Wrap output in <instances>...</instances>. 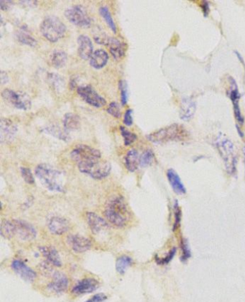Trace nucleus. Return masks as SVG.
I'll return each instance as SVG.
<instances>
[{"label": "nucleus", "instance_id": "f257e3e1", "mask_svg": "<svg viewBox=\"0 0 245 302\" xmlns=\"http://www.w3.org/2000/svg\"><path fill=\"white\" fill-rule=\"evenodd\" d=\"M35 175L43 186L51 192L64 193V175L61 171L48 164H40L35 170Z\"/></svg>", "mask_w": 245, "mask_h": 302}, {"label": "nucleus", "instance_id": "f03ea898", "mask_svg": "<svg viewBox=\"0 0 245 302\" xmlns=\"http://www.w3.org/2000/svg\"><path fill=\"white\" fill-rule=\"evenodd\" d=\"M104 214L110 223L118 228L125 226L130 217L125 201L122 196L110 198L106 204Z\"/></svg>", "mask_w": 245, "mask_h": 302}, {"label": "nucleus", "instance_id": "7ed1b4c3", "mask_svg": "<svg viewBox=\"0 0 245 302\" xmlns=\"http://www.w3.org/2000/svg\"><path fill=\"white\" fill-rule=\"evenodd\" d=\"M187 137L188 132L186 129L178 124L162 128L147 136L148 140L154 144H164L174 141H182L185 140Z\"/></svg>", "mask_w": 245, "mask_h": 302}, {"label": "nucleus", "instance_id": "20e7f679", "mask_svg": "<svg viewBox=\"0 0 245 302\" xmlns=\"http://www.w3.org/2000/svg\"><path fill=\"white\" fill-rule=\"evenodd\" d=\"M66 26L60 18L54 15H49L43 19L40 30L49 42L56 43L65 36Z\"/></svg>", "mask_w": 245, "mask_h": 302}, {"label": "nucleus", "instance_id": "39448f33", "mask_svg": "<svg viewBox=\"0 0 245 302\" xmlns=\"http://www.w3.org/2000/svg\"><path fill=\"white\" fill-rule=\"evenodd\" d=\"M216 145L221 157L223 159L227 172L230 175H235L237 172L238 159L233 143L227 137L219 136L216 142Z\"/></svg>", "mask_w": 245, "mask_h": 302}, {"label": "nucleus", "instance_id": "423d86ee", "mask_svg": "<svg viewBox=\"0 0 245 302\" xmlns=\"http://www.w3.org/2000/svg\"><path fill=\"white\" fill-rule=\"evenodd\" d=\"M80 172L90 176L94 180H103L111 173L112 166L107 161L99 160L78 164Z\"/></svg>", "mask_w": 245, "mask_h": 302}, {"label": "nucleus", "instance_id": "0eeeda50", "mask_svg": "<svg viewBox=\"0 0 245 302\" xmlns=\"http://www.w3.org/2000/svg\"><path fill=\"white\" fill-rule=\"evenodd\" d=\"M70 157L78 164L102 159V153L97 149L88 145H79L72 150Z\"/></svg>", "mask_w": 245, "mask_h": 302}, {"label": "nucleus", "instance_id": "6e6552de", "mask_svg": "<svg viewBox=\"0 0 245 302\" xmlns=\"http://www.w3.org/2000/svg\"><path fill=\"white\" fill-rule=\"evenodd\" d=\"M65 17L73 25L81 28L89 27L91 18L88 14L86 8L81 5H73L65 11Z\"/></svg>", "mask_w": 245, "mask_h": 302}, {"label": "nucleus", "instance_id": "1a4fd4ad", "mask_svg": "<svg viewBox=\"0 0 245 302\" xmlns=\"http://www.w3.org/2000/svg\"><path fill=\"white\" fill-rule=\"evenodd\" d=\"M1 97L9 104L17 109L26 110L31 108V100L28 95L14 92L12 89H5L1 92Z\"/></svg>", "mask_w": 245, "mask_h": 302}, {"label": "nucleus", "instance_id": "9d476101", "mask_svg": "<svg viewBox=\"0 0 245 302\" xmlns=\"http://www.w3.org/2000/svg\"><path fill=\"white\" fill-rule=\"evenodd\" d=\"M77 93L79 97L91 106L102 108L107 104L106 99L99 95L90 85L79 86Z\"/></svg>", "mask_w": 245, "mask_h": 302}, {"label": "nucleus", "instance_id": "9b49d317", "mask_svg": "<svg viewBox=\"0 0 245 302\" xmlns=\"http://www.w3.org/2000/svg\"><path fill=\"white\" fill-rule=\"evenodd\" d=\"M67 243L70 249L77 253H84L92 246L90 240L80 235H70L67 237Z\"/></svg>", "mask_w": 245, "mask_h": 302}, {"label": "nucleus", "instance_id": "f8f14e48", "mask_svg": "<svg viewBox=\"0 0 245 302\" xmlns=\"http://www.w3.org/2000/svg\"><path fill=\"white\" fill-rule=\"evenodd\" d=\"M16 236L22 241H32L36 238L37 232L34 227L24 220H14Z\"/></svg>", "mask_w": 245, "mask_h": 302}, {"label": "nucleus", "instance_id": "ddd939ff", "mask_svg": "<svg viewBox=\"0 0 245 302\" xmlns=\"http://www.w3.org/2000/svg\"><path fill=\"white\" fill-rule=\"evenodd\" d=\"M17 132V127L12 120L1 118L0 121V141L1 143H7L13 140Z\"/></svg>", "mask_w": 245, "mask_h": 302}, {"label": "nucleus", "instance_id": "4468645a", "mask_svg": "<svg viewBox=\"0 0 245 302\" xmlns=\"http://www.w3.org/2000/svg\"><path fill=\"white\" fill-rule=\"evenodd\" d=\"M230 90L229 93V97L231 99L232 104H233L234 112H235V118H236L237 121H238V124L240 125H243L244 124V117L242 115L241 110L240 108V103H239V100L240 98V92H239V89L238 85L236 84V81L235 79L231 78H230Z\"/></svg>", "mask_w": 245, "mask_h": 302}, {"label": "nucleus", "instance_id": "2eb2a0df", "mask_svg": "<svg viewBox=\"0 0 245 302\" xmlns=\"http://www.w3.org/2000/svg\"><path fill=\"white\" fill-rule=\"evenodd\" d=\"M105 46L110 49V53L116 60H122L127 50V45L126 43H122L113 37H109Z\"/></svg>", "mask_w": 245, "mask_h": 302}, {"label": "nucleus", "instance_id": "dca6fc26", "mask_svg": "<svg viewBox=\"0 0 245 302\" xmlns=\"http://www.w3.org/2000/svg\"><path fill=\"white\" fill-rule=\"evenodd\" d=\"M99 281L93 278L82 279L73 287L72 292L76 295H86L95 292L99 287Z\"/></svg>", "mask_w": 245, "mask_h": 302}, {"label": "nucleus", "instance_id": "f3484780", "mask_svg": "<svg viewBox=\"0 0 245 302\" xmlns=\"http://www.w3.org/2000/svg\"><path fill=\"white\" fill-rule=\"evenodd\" d=\"M12 270L24 280L32 282L35 280L37 274L31 268L27 266L23 261L20 260H14L11 264Z\"/></svg>", "mask_w": 245, "mask_h": 302}, {"label": "nucleus", "instance_id": "a211bd4d", "mask_svg": "<svg viewBox=\"0 0 245 302\" xmlns=\"http://www.w3.org/2000/svg\"><path fill=\"white\" fill-rule=\"evenodd\" d=\"M78 53L79 57L83 60H89L92 56L93 47L92 41L89 36L81 35L78 36Z\"/></svg>", "mask_w": 245, "mask_h": 302}, {"label": "nucleus", "instance_id": "6ab92c4d", "mask_svg": "<svg viewBox=\"0 0 245 302\" xmlns=\"http://www.w3.org/2000/svg\"><path fill=\"white\" fill-rule=\"evenodd\" d=\"M48 227L50 232L56 236H61L69 229V223L66 219L60 216H54L50 219Z\"/></svg>", "mask_w": 245, "mask_h": 302}, {"label": "nucleus", "instance_id": "aec40b11", "mask_svg": "<svg viewBox=\"0 0 245 302\" xmlns=\"http://www.w3.org/2000/svg\"><path fill=\"white\" fill-rule=\"evenodd\" d=\"M86 218H87L88 224L93 234H98L101 231L109 228L108 223L95 212H88Z\"/></svg>", "mask_w": 245, "mask_h": 302}, {"label": "nucleus", "instance_id": "412c9836", "mask_svg": "<svg viewBox=\"0 0 245 302\" xmlns=\"http://www.w3.org/2000/svg\"><path fill=\"white\" fill-rule=\"evenodd\" d=\"M54 279L48 285V289L56 294L65 292L68 287V279L63 273L56 272L53 276Z\"/></svg>", "mask_w": 245, "mask_h": 302}, {"label": "nucleus", "instance_id": "4be33fe9", "mask_svg": "<svg viewBox=\"0 0 245 302\" xmlns=\"http://www.w3.org/2000/svg\"><path fill=\"white\" fill-rule=\"evenodd\" d=\"M167 177L171 188L176 194L182 196V195H185L186 193V190H185L180 177L174 169H168Z\"/></svg>", "mask_w": 245, "mask_h": 302}, {"label": "nucleus", "instance_id": "5701e85b", "mask_svg": "<svg viewBox=\"0 0 245 302\" xmlns=\"http://www.w3.org/2000/svg\"><path fill=\"white\" fill-rule=\"evenodd\" d=\"M40 250L44 258L51 264L54 265L56 267H61L62 266L60 255L55 248L52 247V246H42L40 248Z\"/></svg>", "mask_w": 245, "mask_h": 302}, {"label": "nucleus", "instance_id": "b1692460", "mask_svg": "<svg viewBox=\"0 0 245 302\" xmlns=\"http://www.w3.org/2000/svg\"><path fill=\"white\" fill-rule=\"evenodd\" d=\"M196 105L190 99H184L181 105L180 116L184 121H188L193 118L196 111Z\"/></svg>", "mask_w": 245, "mask_h": 302}, {"label": "nucleus", "instance_id": "393cba45", "mask_svg": "<svg viewBox=\"0 0 245 302\" xmlns=\"http://www.w3.org/2000/svg\"><path fill=\"white\" fill-rule=\"evenodd\" d=\"M109 54L103 49H99L94 52L90 58V65L95 69H101L107 65L109 60Z\"/></svg>", "mask_w": 245, "mask_h": 302}, {"label": "nucleus", "instance_id": "a878e982", "mask_svg": "<svg viewBox=\"0 0 245 302\" xmlns=\"http://www.w3.org/2000/svg\"><path fill=\"white\" fill-rule=\"evenodd\" d=\"M124 164H125L126 169L129 172H135L140 165V156H139L138 151L134 149H132L128 151L124 157Z\"/></svg>", "mask_w": 245, "mask_h": 302}, {"label": "nucleus", "instance_id": "bb28decb", "mask_svg": "<svg viewBox=\"0 0 245 302\" xmlns=\"http://www.w3.org/2000/svg\"><path fill=\"white\" fill-rule=\"evenodd\" d=\"M81 127V121L78 115L73 113H67L64 116L63 129L66 132L78 130Z\"/></svg>", "mask_w": 245, "mask_h": 302}, {"label": "nucleus", "instance_id": "cd10ccee", "mask_svg": "<svg viewBox=\"0 0 245 302\" xmlns=\"http://www.w3.org/2000/svg\"><path fill=\"white\" fill-rule=\"evenodd\" d=\"M68 60V55L65 52L61 50H56L52 52L51 56V63L54 68L59 69L63 68Z\"/></svg>", "mask_w": 245, "mask_h": 302}, {"label": "nucleus", "instance_id": "c85d7f7f", "mask_svg": "<svg viewBox=\"0 0 245 302\" xmlns=\"http://www.w3.org/2000/svg\"><path fill=\"white\" fill-rule=\"evenodd\" d=\"M0 233L4 239L8 240L16 236V228L13 220H2L0 225Z\"/></svg>", "mask_w": 245, "mask_h": 302}, {"label": "nucleus", "instance_id": "c756f323", "mask_svg": "<svg viewBox=\"0 0 245 302\" xmlns=\"http://www.w3.org/2000/svg\"><path fill=\"white\" fill-rule=\"evenodd\" d=\"M42 132L50 134V135L53 136V137H56L59 140L65 141V142H68V140H70L69 137H68L69 134L68 132H65L64 129H61L58 126L52 125L45 127Z\"/></svg>", "mask_w": 245, "mask_h": 302}, {"label": "nucleus", "instance_id": "7c9ffc66", "mask_svg": "<svg viewBox=\"0 0 245 302\" xmlns=\"http://www.w3.org/2000/svg\"><path fill=\"white\" fill-rule=\"evenodd\" d=\"M16 38L19 43L22 45L30 46V47H35L38 44V41L31 36L29 33L25 31V29L22 28L20 31L16 33Z\"/></svg>", "mask_w": 245, "mask_h": 302}, {"label": "nucleus", "instance_id": "2f4dec72", "mask_svg": "<svg viewBox=\"0 0 245 302\" xmlns=\"http://www.w3.org/2000/svg\"><path fill=\"white\" fill-rule=\"evenodd\" d=\"M47 80L51 87L56 92H60L63 90L65 86V81L61 76L54 73H49L47 76Z\"/></svg>", "mask_w": 245, "mask_h": 302}, {"label": "nucleus", "instance_id": "473e14b6", "mask_svg": "<svg viewBox=\"0 0 245 302\" xmlns=\"http://www.w3.org/2000/svg\"><path fill=\"white\" fill-rule=\"evenodd\" d=\"M99 14L102 16V18L104 19L107 25H108L109 28L111 29L112 32H113L115 34H116L117 31V26L116 24H115V21H114L113 17H112L111 12H110V9L106 6H103V7H101L99 8Z\"/></svg>", "mask_w": 245, "mask_h": 302}, {"label": "nucleus", "instance_id": "72a5a7b5", "mask_svg": "<svg viewBox=\"0 0 245 302\" xmlns=\"http://www.w3.org/2000/svg\"><path fill=\"white\" fill-rule=\"evenodd\" d=\"M133 263V260L128 255H122L116 261V270L120 274H124L129 266Z\"/></svg>", "mask_w": 245, "mask_h": 302}, {"label": "nucleus", "instance_id": "f704fd0d", "mask_svg": "<svg viewBox=\"0 0 245 302\" xmlns=\"http://www.w3.org/2000/svg\"><path fill=\"white\" fill-rule=\"evenodd\" d=\"M155 155L151 150H147L140 155V165L142 167H146L151 165L154 161Z\"/></svg>", "mask_w": 245, "mask_h": 302}, {"label": "nucleus", "instance_id": "c9c22d12", "mask_svg": "<svg viewBox=\"0 0 245 302\" xmlns=\"http://www.w3.org/2000/svg\"><path fill=\"white\" fill-rule=\"evenodd\" d=\"M120 129L122 136L123 139H124V143L125 146H129V145L133 144L135 140H137V135L135 134L132 133V132H129L125 127H120Z\"/></svg>", "mask_w": 245, "mask_h": 302}, {"label": "nucleus", "instance_id": "e433bc0d", "mask_svg": "<svg viewBox=\"0 0 245 302\" xmlns=\"http://www.w3.org/2000/svg\"><path fill=\"white\" fill-rule=\"evenodd\" d=\"M120 101L122 105H125L128 101V86L124 80H120L119 82Z\"/></svg>", "mask_w": 245, "mask_h": 302}, {"label": "nucleus", "instance_id": "4c0bfd02", "mask_svg": "<svg viewBox=\"0 0 245 302\" xmlns=\"http://www.w3.org/2000/svg\"><path fill=\"white\" fill-rule=\"evenodd\" d=\"M107 111L109 114L112 115V116L117 118V119H120L121 117V109H120V106L118 102H111L109 105L108 108H107Z\"/></svg>", "mask_w": 245, "mask_h": 302}, {"label": "nucleus", "instance_id": "58836bf2", "mask_svg": "<svg viewBox=\"0 0 245 302\" xmlns=\"http://www.w3.org/2000/svg\"><path fill=\"white\" fill-rule=\"evenodd\" d=\"M20 172H21L22 178L25 180V183L29 185H33L35 183L34 176L33 175L31 169L27 168V167H21Z\"/></svg>", "mask_w": 245, "mask_h": 302}, {"label": "nucleus", "instance_id": "ea45409f", "mask_svg": "<svg viewBox=\"0 0 245 302\" xmlns=\"http://www.w3.org/2000/svg\"><path fill=\"white\" fill-rule=\"evenodd\" d=\"M182 249L183 253L182 260L183 261H185V260H188L190 257L189 246H188V241L186 240H183Z\"/></svg>", "mask_w": 245, "mask_h": 302}, {"label": "nucleus", "instance_id": "a19ab883", "mask_svg": "<svg viewBox=\"0 0 245 302\" xmlns=\"http://www.w3.org/2000/svg\"><path fill=\"white\" fill-rule=\"evenodd\" d=\"M132 112H133V111L131 108H129V109L126 110L125 113H124L123 122H124L126 127H131L133 124V118H132Z\"/></svg>", "mask_w": 245, "mask_h": 302}, {"label": "nucleus", "instance_id": "79ce46f5", "mask_svg": "<svg viewBox=\"0 0 245 302\" xmlns=\"http://www.w3.org/2000/svg\"><path fill=\"white\" fill-rule=\"evenodd\" d=\"M181 219H182V212L180 207L178 205L177 202L175 204V224H174V229L177 228L180 225Z\"/></svg>", "mask_w": 245, "mask_h": 302}, {"label": "nucleus", "instance_id": "37998d69", "mask_svg": "<svg viewBox=\"0 0 245 302\" xmlns=\"http://www.w3.org/2000/svg\"><path fill=\"white\" fill-rule=\"evenodd\" d=\"M14 5L13 1H10V0H1L0 1V8L1 10L7 11L11 9Z\"/></svg>", "mask_w": 245, "mask_h": 302}, {"label": "nucleus", "instance_id": "c03bdc74", "mask_svg": "<svg viewBox=\"0 0 245 302\" xmlns=\"http://www.w3.org/2000/svg\"><path fill=\"white\" fill-rule=\"evenodd\" d=\"M107 300V297L102 293L97 294L93 296L91 299L86 302H105Z\"/></svg>", "mask_w": 245, "mask_h": 302}, {"label": "nucleus", "instance_id": "a18cd8bd", "mask_svg": "<svg viewBox=\"0 0 245 302\" xmlns=\"http://www.w3.org/2000/svg\"><path fill=\"white\" fill-rule=\"evenodd\" d=\"M176 252V249H172V250L171 251V252L168 253V255H166V257H165V258H163V259L158 260V263H161V264H166V263H169V262L171 261V259L174 258Z\"/></svg>", "mask_w": 245, "mask_h": 302}, {"label": "nucleus", "instance_id": "49530a36", "mask_svg": "<svg viewBox=\"0 0 245 302\" xmlns=\"http://www.w3.org/2000/svg\"><path fill=\"white\" fill-rule=\"evenodd\" d=\"M20 4L25 7H36L38 4V1H20Z\"/></svg>", "mask_w": 245, "mask_h": 302}, {"label": "nucleus", "instance_id": "de8ad7c7", "mask_svg": "<svg viewBox=\"0 0 245 302\" xmlns=\"http://www.w3.org/2000/svg\"><path fill=\"white\" fill-rule=\"evenodd\" d=\"M8 81H9V76H8L7 73L4 71H1V84L4 85L7 84Z\"/></svg>", "mask_w": 245, "mask_h": 302}, {"label": "nucleus", "instance_id": "09e8293b", "mask_svg": "<svg viewBox=\"0 0 245 302\" xmlns=\"http://www.w3.org/2000/svg\"><path fill=\"white\" fill-rule=\"evenodd\" d=\"M202 9L205 17H207L209 12V4L206 1H203Z\"/></svg>", "mask_w": 245, "mask_h": 302}, {"label": "nucleus", "instance_id": "8fccbe9b", "mask_svg": "<svg viewBox=\"0 0 245 302\" xmlns=\"http://www.w3.org/2000/svg\"><path fill=\"white\" fill-rule=\"evenodd\" d=\"M76 86H77V78H71L69 83L70 89H71V90H73V89L76 87Z\"/></svg>", "mask_w": 245, "mask_h": 302}, {"label": "nucleus", "instance_id": "3c124183", "mask_svg": "<svg viewBox=\"0 0 245 302\" xmlns=\"http://www.w3.org/2000/svg\"><path fill=\"white\" fill-rule=\"evenodd\" d=\"M243 150H244V158H245V147L244 149H243Z\"/></svg>", "mask_w": 245, "mask_h": 302}]
</instances>
